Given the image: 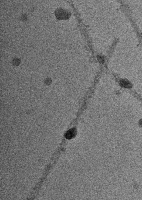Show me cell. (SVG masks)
Instances as JSON below:
<instances>
[{"label":"cell","instance_id":"7a4b0ae2","mask_svg":"<svg viewBox=\"0 0 142 200\" xmlns=\"http://www.w3.org/2000/svg\"><path fill=\"white\" fill-rule=\"evenodd\" d=\"M139 125H140V126H142V119L139 121Z\"/></svg>","mask_w":142,"mask_h":200},{"label":"cell","instance_id":"6da1fadb","mask_svg":"<svg viewBox=\"0 0 142 200\" xmlns=\"http://www.w3.org/2000/svg\"><path fill=\"white\" fill-rule=\"evenodd\" d=\"M55 15L56 18L59 19H67L71 16L70 12L62 9H57L55 12Z\"/></svg>","mask_w":142,"mask_h":200}]
</instances>
